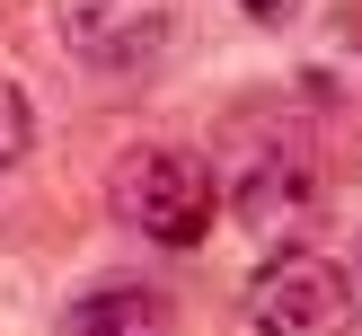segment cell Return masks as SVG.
<instances>
[{"mask_svg":"<svg viewBox=\"0 0 362 336\" xmlns=\"http://www.w3.org/2000/svg\"><path fill=\"white\" fill-rule=\"evenodd\" d=\"M221 195L230 221L265 248H300L310 221L327 212V159H318V133L283 106H247L221 133Z\"/></svg>","mask_w":362,"mask_h":336,"instance_id":"1","label":"cell"},{"mask_svg":"<svg viewBox=\"0 0 362 336\" xmlns=\"http://www.w3.org/2000/svg\"><path fill=\"white\" fill-rule=\"evenodd\" d=\"M115 221H133L151 248H204L212 221L230 212L221 195V168L204 151H177V141H133L115 159Z\"/></svg>","mask_w":362,"mask_h":336,"instance_id":"2","label":"cell"},{"mask_svg":"<svg viewBox=\"0 0 362 336\" xmlns=\"http://www.w3.org/2000/svg\"><path fill=\"white\" fill-rule=\"evenodd\" d=\"M354 301H362V283L300 239V248H274V257L257 265V283H247V328L257 336H345Z\"/></svg>","mask_w":362,"mask_h":336,"instance_id":"3","label":"cell"},{"mask_svg":"<svg viewBox=\"0 0 362 336\" xmlns=\"http://www.w3.org/2000/svg\"><path fill=\"white\" fill-rule=\"evenodd\" d=\"M186 0H53V35L80 71H151L177 35Z\"/></svg>","mask_w":362,"mask_h":336,"instance_id":"4","label":"cell"},{"mask_svg":"<svg viewBox=\"0 0 362 336\" xmlns=\"http://www.w3.org/2000/svg\"><path fill=\"white\" fill-rule=\"evenodd\" d=\"M53 336H177V310H168V292H159V283L106 274V283H88V292L62 301Z\"/></svg>","mask_w":362,"mask_h":336,"instance_id":"5","label":"cell"},{"mask_svg":"<svg viewBox=\"0 0 362 336\" xmlns=\"http://www.w3.org/2000/svg\"><path fill=\"white\" fill-rule=\"evenodd\" d=\"M27 151H35V106H27L18 80H0V177H9Z\"/></svg>","mask_w":362,"mask_h":336,"instance_id":"6","label":"cell"},{"mask_svg":"<svg viewBox=\"0 0 362 336\" xmlns=\"http://www.w3.org/2000/svg\"><path fill=\"white\" fill-rule=\"evenodd\" d=\"M239 9H247V18H257V27H292V18H300V9H310V0H239Z\"/></svg>","mask_w":362,"mask_h":336,"instance_id":"7","label":"cell"}]
</instances>
